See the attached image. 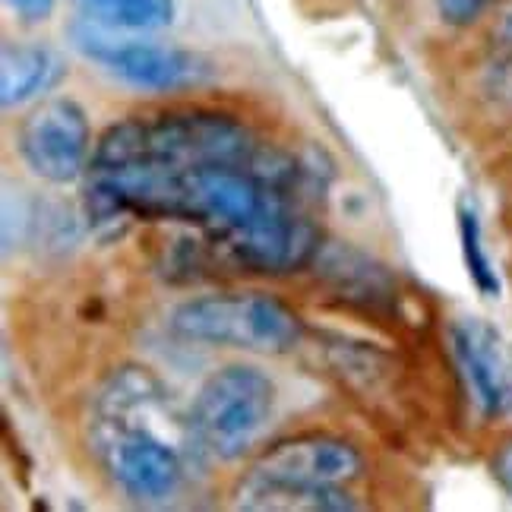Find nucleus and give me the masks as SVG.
Instances as JSON below:
<instances>
[{
    "instance_id": "nucleus-6",
    "label": "nucleus",
    "mask_w": 512,
    "mask_h": 512,
    "mask_svg": "<svg viewBox=\"0 0 512 512\" xmlns=\"http://www.w3.org/2000/svg\"><path fill=\"white\" fill-rule=\"evenodd\" d=\"M16 149L32 174L48 184H73L92 159L86 111L73 98H48L19 124Z\"/></svg>"
},
{
    "instance_id": "nucleus-13",
    "label": "nucleus",
    "mask_w": 512,
    "mask_h": 512,
    "mask_svg": "<svg viewBox=\"0 0 512 512\" xmlns=\"http://www.w3.org/2000/svg\"><path fill=\"white\" fill-rule=\"evenodd\" d=\"M494 475L503 484V490L512 497V440L500 446V452L494 456Z\"/></svg>"
},
{
    "instance_id": "nucleus-7",
    "label": "nucleus",
    "mask_w": 512,
    "mask_h": 512,
    "mask_svg": "<svg viewBox=\"0 0 512 512\" xmlns=\"http://www.w3.org/2000/svg\"><path fill=\"white\" fill-rule=\"evenodd\" d=\"M452 351L481 415H503L512 405V361L500 332L484 320H459L452 326Z\"/></svg>"
},
{
    "instance_id": "nucleus-11",
    "label": "nucleus",
    "mask_w": 512,
    "mask_h": 512,
    "mask_svg": "<svg viewBox=\"0 0 512 512\" xmlns=\"http://www.w3.org/2000/svg\"><path fill=\"white\" fill-rule=\"evenodd\" d=\"M437 4V13L446 26H471L497 4V0H433Z\"/></svg>"
},
{
    "instance_id": "nucleus-4",
    "label": "nucleus",
    "mask_w": 512,
    "mask_h": 512,
    "mask_svg": "<svg viewBox=\"0 0 512 512\" xmlns=\"http://www.w3.org/2000/svg\"><path fill=\"white\" fill-rule=\"evenodd\" d=\"M275 411V383L260 367L228 364L200 386L190 405V433L209 456L234 462L263 437Z\"/></svg>"
},
{
    "instance_id": "nucleus-1",
    "label": "nucleus",
    "mask_w": 512,
    "mask_h": 512,
    "mask_svg": "<svg viewBox=\"0 0 512 512\" xmlns=\"http://www.w3.org/2000/svg\"><path fill=\"white\" fill-rule=\"evenodd\" d=\"M162 402L165 389L146 367L117 370L95 402V452L133 503H165L184 484L181 452L146 424Z\"/></svg>"
},
{
    "instance_id": "nucleus-5",
    "label": "nucleus",
    "mask_w": 512,
    "mask_h": 512,
    "mask_svg": "<svg viewBox=\"0 0 512 512\" xmlns=\"http://www.w3.org/2000/svg\"><path fill=\"white\" fill-rule=\"evenodd\" d=\"M70 38L83 57L102 64L117 80L136 89L168 92L196 86L212 76V64L200 54L159 42H143V38H124L117 29L98 26L86 16L70 26Z\"/></svg>"
},
{
    "instance_id": "nucleus-8",
    "label": "nucleus",
    "mask_w": 512,
    "mask_h": 512,
    "mask_svg": "<svg viewBox=\"0 0 512 512\" xmlns=\"http://www.w3.org/2000/svg\"><path fill=\"white\" fill-rule=\"evenodd\" d=\"M64 76L67 64L54 48L4 42V51H0V102L4 108H19L61 86Z\"/></svg>"
},
{
    "instance_id": "nucleus-14",
    "label": "nucleus",
    "mask_w": 512,
    "mask_h": 512,
    "mask_svg": "<svg viewBox=\"0 0 512 512\" xmlns=\"http://www.w3.org/2000/svg\"><path fill=\"white\" fill-rule=\"evenodd\" d=\"M494 42L503 54H512V0L506 4V10L500 13L497 26H494Z\"/></svg>"
},
{
    "instance_id": "nucleus-9",
    "label": "nucleus",
    "mask_w": 512,
    "mask_h": 512,
    "mask_svg": "<svg viewBox=\"0 0 512 512\" xmlns=\"http://www.w3.org/2000/svg\"><path fill=\"white\" fill-rule=\"evenodd\" d=\"M76 7L117 32H159L174 23V0H76Z\"/></svg>"
},
{
    "instance_id": "nucleus-3",
    "label": "nucleus",
    "mask_w": 512,
    "mask_h": 512,
    "mask_svg": "<svg viewBox=\"0 0 512 512\" xmlns=\"http://www.w3.org/2000/svg\"><path fill=\"white\" fill-rule=\"evenodd\" d=\"M174 336L250 354H288L304 339V320L266 291H219L171 310Z\"/></svg>"
},
{
    "instance_id": "nucleus-12",
    "label": "nucleus",
    "mask_w": 512,
    "mask_h": 512,
    "mask_svg": "<svg viewBox=\"0 0 512 512\" xmlns=\"http://www.w3.org/2000/svg\"><path fill=\"white\" fill-rule=\"evenodd\" d=\"M54 4L57 0H7V7L19 19H26V23H45V19L54 13Z\"/></svg>"
},
{
    "instance_id": "nucleus-2",
    "label": "nucleus",
    "mask_w": 512,
    "mask_h": 512,
    "mask_svg": "<svg viewBox=\"0 0 512 512\" xmlns=\"http://www.w3.org/2000/svg\"><path fill=\"white\" fill-rule=\"evenodd\" d=\"M364 471L358 446L332 433H301L269 446L234 487L238 509H361L348 490Z\"/></svg>"
},
{
    "instance_id": "nucleus-10",
    "label": "nucleus",
    "mask_w": 512,
    "mask_h": 512,
    "mask_svg": "<svg viewBox=\"0 0 512 512\" xmlns=\"http://www.w3.org/2000/svg\"><path fill=\"white\" fill-rule=\"evenodd\" d=\"M459 238H462V256H465L471 282L478 285V291L484 294V298H497V294H500V279H497L494 266H490V256H487L484 241H481L478 212L471 209L468 203L459 206Z\"/></svg>"
}]
</instances>
